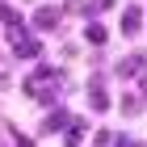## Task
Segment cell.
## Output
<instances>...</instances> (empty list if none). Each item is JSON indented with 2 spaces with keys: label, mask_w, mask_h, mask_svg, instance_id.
Returning a JSON list of instances; mask_svg holds the SVG:
<instances>
[{
  "label": "cell",
  "mask_w": 147,
  "mask_h": 147,
  "mask_svg": "<svg viewBox=\"0 0 147 147\" xmlns=\"http://www.w3.org/2000/svg\"><path fill=\"white\" fill-rule=\"evenodd\" d=\"M51 80H59V71L42 67V71H38L34 80H25V92H30V97H38V101H46V105H51V101L59 97V84H51Z\"/></svg>",
  "instance_id": "6da1fadb"
},
{
  "label": "cell",
  "mask_w": 147,
  "mask_h": 147,
  "mask_svg": "<svg viewBox=\"0 0 147 147\" xmlns=\"http://www.w3.org/2000/svg\"><path fill=\"white\" fill-rule=\"evenodd\" d=\"M9 38H13L17 59H38V55H42V42H38V38H30L21 25H9Z\"/></svg>",
  "instance_id": "7a4b0ae2"
},
{
  "label": "cell",
  "mask_w": 147,
  "mask_h": 147,
  "mask_svg": "<svg viewBox=\"0 0 147 147\" xmlns=\"http://www.w3.org/2000/svg\"><path fill=\"white\" fill-rule=\"evenodd\" d=\"M34 25H38V30H55V25H59V9H38L34 13Z\"/></svg>",
  "instance_id": "3957f363"
},
{
  "label": "cell",
  "mask_w": 147,
  "mask_h": 147,
  "mask_svg": "<svg viewBox=\"0 0 147 147\" xmlns=\"http://www.w3.org/2000/svg\"><path fill=\"white\" fill-rule=\"evenodd\" d=\"M139 71H143V55H130L118 63V76H139Z\"/></svg>",
  "instance_id": "277c9868"
},
{
  "label": "cell",
  "mask_w": 147,
  "mask_h": 147,
  "mask_svg": "<svg viewBox=\"0 0 147 147\" xmlns=\"http://www.w3.org/2000/svg\"><path fill=\"white\" fill-rule=\"evenodd\" d=\"M63 126H71V113H63V109H55L51 118L42 122V130H63Z\"/></svg>",
  "instance_id": "5b68a950"
},
{
  "label": "cell",
  "mask_w": 147,
  "mask_h": 147,
  "mask_svg": "<svg viewBox=\"0 0 147 147\" xmlns=\"http://www.w3.org/2000/svg\"><path fill=\"white\" fill-rule=\"evenodd\" d=\"M139 17H143L139 9H126V13H122V34H139V25H143Z\"/></svg>",
  "instance_id": "8992f818"
},
{
  "label": "cell",
  "mask_w": 147,
  "mask_h": 147,
  "mask_svg": "<svg viewBox=\"0 0 147 147\" xmlns=\"http://www.w3.org/2000/svg\"><path fill=\"white\" fill-rule=\"evenodd\" d=\"M88 105H92V109H105V105H109V92H105L101 84H92V88H88Z\"/></svg>",
  "instance_id": "52a82bcc"
},
{
  "label": "cell",
  "mask_w": 147,
  "mask_h": 147,
  "mask_svg": "<svg viewBox=\"0 0 147 147\" xmlns=\"http://www.w3.org/2000/svg\"><path fill=\"white\" fill-rule=\"evenodd\" d=\"M84 38H88L92 46H101V42H105V25H101V21H88V30H84Z\"/></svg>",
  "instance_id": "ba28073f"
},
{
  "label": "cell",
  "mask_w": 147,
  "mask_h": 147,
  "mask_svg": "<svg viewBox=\"0 0 147 147\" xmlns=\"http://www.w3.org/2000/svg\"><path fill=\"white\" fill-rule=\"evenodd\" d=\"M0 21H4V30H9V25H21V17H17V9L0 4Z\"/></svg>",
  "instance_id": "9c48e42d"
},
{
  "label": "cell",
  "mask_w": 147,
  "mask_h": 147,
  "mask_svg": "<svg viewBox=\"0 0 147 147\" xmlns=\"http://www.w3.org/2000/svg\"><path fill=\"white\" fill-rule=\"evenodd\" d=\"M109 4H113V0H92V9H109Z\"/></svg>",
  "instance_id": "30bf717a"
},
{
  "label": "cell",
  "mask_w": 147,
  "mask_h": 147,
  "mask_svg": "<svg viewBox=\"0 0 147 147\" xmlns=\"http://www.w3.org/2000/svg\"><path fill=\"white\" fill-rule=\"evenodd\" d=\"M143 97H147V76H143Z\"/></svg>",
  "instance_id": "8fae6325"
},
{
  "label": "cell",
  "mask_w": 147,
  "mask_h": 147,
  "mask_svg": "<svg viewBox=\"0 0 147 147\" xmlns=\"http://www.w3.org/2000/svg\"><path fill=\"white\" fill-rule=\"evenodd\" d=\"M67 147H76V143H67Z\"/></svg>",
  "instance_id": "7c38bea8"
}]
</instances>
